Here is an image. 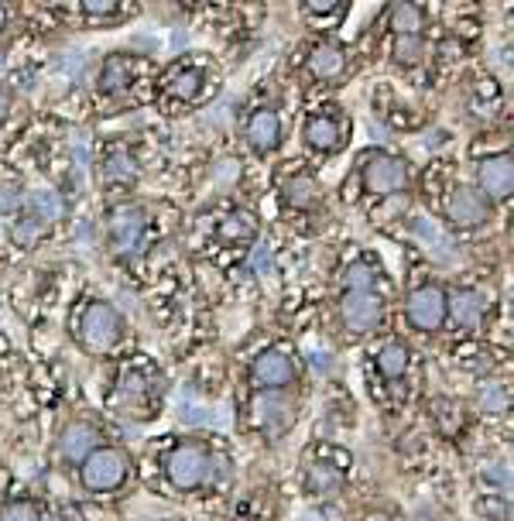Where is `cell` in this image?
Here are the masks:
<instances>
[{
  "instance_id": "f546056e",
  "label": "cell",
  "mask_w": 514,
  "mask_h": 521,
  "mask_svg": "<svg viewBox=\"0 0 514 521\" xmlns=\"http://www.w3.org/2000/svg\"><path fill=\"white\" fill-rule=\"evenodd\" d=\"M480 405H484V412L501 415L504 408H508V391H504L501 384H487V388L480 391Z\"/></svg>"
},
{
  "instance_id": "d6a6232c",
  "label": "cell",
  "mask_w": 514,
  "mask_h": 521,
  "mask_svg": "<svg viewBox=\"0 0 514 521\" xmlns=\"http://www.w3.org/2000/svg\"><path fill=\"white\" fill-rule=\"evenodd\" d=\"M336 0H309L305 4V14H312V18H323V14H336Z\"/></svg>"
},
{
  "instance_id": "5bb4252c",
  "label": "cell",
  "mask_w": 514,
  "mask_h": 521,
  "mask_svg": "<svg viewBox=\"0 0 514 521\" xmlns=\"http://www.w3.org/2000/svg\"><path fill=\"white\" fill-rule=\"evenodd\" d=\"M446 316L463 330H477L480 319H484V299L473 288H453L446 295Z\"/></svg>"
},
{
  "instance_id": "9a60e30c",
  "label": "cell",
  "mask_w": 514,
  "mask_h": 521,
  "mask_svg": "<svg viewBox=\"0 0 514 521\" xmlns=\"http://www.w3.org/2000/svg\"><path fill=\"white\" fill-rule=\"evenodd\" d=\"M247 141H251L254 151H261V155H268V151H275L281 144V120L271 107H261L254 110L251 120H247Z\"/></svg>"
},
{
  "instance_id": "7c38bea8",
  "label": "cell",
  "mask_w": 514,
  "mask_h": 521,
  "mask_svg": "<svg viewBox=\"0 0 514 521\" xmlns=\"http://www.w3.org/2000/svg\"><path fill=\"white\" fill-rule=\"evenodd\" d=\"M292 422H295V408L288 405L281 395H261L254 402V426L257 429L278 436V432H285Z\"/></svg>"
},
{
  "instance_id": "4fadbf2b",
  "label": "cell",
  "mask_w": 514,
  "mask_h": 521,
  "mask_svg": "<svg viewBox=\"0 0 514 521\" xmlns=\"http://www.w3.org/2000/svg\"><path fill=\"white\" fill-rule=\"evenodd\" d=\"M59 450L66 460L83 463L93 450H100V429L90 426V422H69L59 436Z\"/></svg>"
},
{
  "instance_id": "74e56055",
  "label": "cell",
  "mask_w": 514,
  "mask_h": 521,
  "mask_svg": "<svg viewBox=\"0 0 514 521\" xmlns=\"http://www.w3.org/2000/svg\"><path fill=\"white\" fill-rule=\"evenodd\" d=\"M4 28H7V11L0 7V31H4Z\"/></svg>"
},
{
  "instance_id": "5b68a950",
  "label": "cell",
  "mask_w": 514,
  "mask_h": 521,
  "mask_svg": "<svg viewBox=\"0 0 514 521\" xmlns=\"http://www.w3.org/2000/svg\"><path fill=\"white\" fill-rule=\"evenodd\" d=\"M340 316L350 333H374L384 319V302L377 292H347L340 299Z\"/></svg>"
},
{
  "instance_id": "ba28073f",
  "label": "cell",
  "mask_w": 514,
  "mask_h": 521,
  "mask_svg": "<svg viewBox=\"0 0 514 521\" xmlns=\"http://www.w3.org/2000/svg\"><path fill=\"white\" fill-rule=\"evenodd\" d=\"M295 360L292 354H288L285 347H268V350H261L254 360V367H251V378L254 384H261V388H268V391H275V388H288V384L295 381Z\"/></svg>"
},
{
  "instance_id": "4dcf8cb0",
  "label": "cell",
  "mask_w": 514,
  "mask_h": 521,
  "mask_svg": "<svg viewBox=\"0 0 514 521\" xmlns=\"http://www.w3.org/2000/svg\"><path fill=\"white\" fill-rule=\"evenodd\" d=\"M213 179H216V186H237V179H240V162L237 158H220V162L213 165Z\"/></svg>"
},
{
  "instance_id": "2e32d148",
  "label": "cell",
  "mask_w": 514,
  "mask_h": 521,
  "mask_svg": "<svg viewBox=\"0 0 514 521\" xmlns=\"http://www.w3.org/2000/svg\"><path fill=\"white\" fill-rule=\"evenodd\" d=\"M309 69L316 79L343 76V69H347V52H343V45H336V42H319L309 52Z\"/></svg>"
},
{
  "instance_id": "4316f807",
  "label": "cell",
  "mask_w": 514,
  "mask_h": 521,
  "mask_svg": "<svg viewBox=\"0 0 514 521\" xmlns=\"http://www.w3.org/2000/svg\"><path fill=\"white\" fill-rule=\"evenodd\" d=\"M134 168H138V162H134V158L127 155L124 148H117V151H110V155H107L103 175H107V179H134Z\"/></svg>"
},
{
  "instance_id": "e575fe53",
  "label": "cell",
  "mask_w": 514,
  "mask_h": 521,
  "mask_svg": "<svg viewBox=\"0 0 514 521\" xmlns=\"http://www.w3.org/2000/svg\"><path fill=\"white\" fill-rule=\"evenodd\" d=\"M14 206H18V192H7V189H0V213L4 210H14Z\"/></svg>"
},
{
  "instance_id": "d590c367",
  "label": "cell",
  "mask_w": 514,
  "mask_h": 521,
  "mask_svg": "<svg viewBox=\"0 0 514 521\" xmlns=\"http://www.w3.org/2000/svg\"><path fill=\"white\" fill-rule=\"evenodd\" d=\"M497 83H491V79H487V83H480V96H484V100H494V96H501V90H494Z\"/></svg>"
},
{
  "instance_id": "83f0119b",
  "label": "cell",
  "mask_w": 514,
  "mask_h": 521,
  "mask_svg": "<svg viewBox=\"0 0 514 521\" xmlns=\"http://www.w3.org/2000/svg\"><path fill=\"white\" fill-rule=\"evenodd\" d=\"M436 426L443 429L446 436H453V432L463 426L460 408H456L453 402H436Z\"/></svg>"
},
{
  "instance_id": "44dd1931",
  "label": "cell",
  "mask_w": 514,
  "mask_h": 521,
  "mask_svg": "<svg viewBox=\"0 0 514 521\" xmlns=\"http://www.w3.org/2000/svg\"><path fill=\"white\" fill-rule=\"evenodd\" d=\"M391 31L398 35H422L425 28V11L419 4H395L391 7Z\"/></svg>"
},
{
  "instance_id": "1f68e13d",
  "label": "cell",
  "mask_w": 514,
  "mask_h": 521,
  "mask_svg": "<svg viewBox=\"0 0 514 521\" xmlns=\"http://www.w3.org/2000/svg\"><path fill=\"white\" fill-rule=\"evenodd\" d=\"M83 14L86 18H110V14H117V0H86Z\"/></svg>"
},
{
  "instance_id": "cb8c5ba5",
  "label": "cell",
  "mask_w": 514,
  "mask_h": 521,
  "mask_svg": "<svg viewBox=\"0 0 514 521\" xmlns=\"http://www.w3.org/2000/svg\"><path fill=\"white\" fill-rule=\"evenodd\" d=\"M254 234H257L254 213L234 210V213L223 216V223H220V237H223V240H247V237H254Z\"/></svg>"
},
{
  "instance_id": "8d00e7d4",
  "label": "cell",
  "mask_w": 514,
  "mask_h": 521,
  "mask_svg": "<svg viewBox=\"0 0 514 521\" xmlns=\"http://www.w3.org/2000/svg\"><path fill=\"white\" fill-rule=\"evenodd\" d=\"M364 521H391L388 515H381V511H374V515H367Z\"/></svg>"
},
{
  "instance_id": "484cf974",
  "label": "cell",
  "mask_w": 514,
  "mask_h": 521,
  "mask_svg": "<svg viewBox=\"0 0 514 521\" xmlns=\"http://www.w3.org/2000/svg\"><path fill=\"white\" fill-rule=\"evenodd\" d=\"M374 278H377L374 264L360 258V261H353L350 268H347L343 282H347V292H374Z\"/></svg>"
},
{
  "instance_id": "9c48e42d",
  "label": "cell",
  "mask_w": 514,
  "mask_h": 521,
  "mask_svg": "<svg viewBox=\"0 0 514 521\" xmlns=\"http://www.w3.org/2000/svg\"><path fill=\"white\" fill-rule=\"evenodd\" d=\"M144 230H148V213L138 206H124L110 216V247L114 254H134L144 244Z\"/></svg>"
},
{
  "instance_id": "603a6c76",
  "label": "cell",
  "mask_w": 514,
  "mask_h": 521,
  "mask_svg": "<svg viewBox=\"0 0 514 521\" xmlns=\"http://www.w3.org/2000/svg\"><path fill=\"white\" fill-rule=\"evenodd\" d=\"M45 230H48V223L42 220L38 213H24L18 216V220L11 223V240L18 247H35L38 240L45 237Z\"/></svg>"
},
{
  "instance_id": "e0dca14e",
  "label": "cell",
  "mask_w": 514,
  "mask_h": 521,
  "mask_svg": "<svg viewBox=\"0 0 514 521\" xmlns=\"http://www.w3.org/2000/svg\"><path fill=\"white\" fill-rule=\"evenodd\" d=\"M131 79H134V59L131 55H110L107 62H103V69H100V90L103 93H120V90H127L131 86Z\"/></svg>"
},
{
  "instance_id": "7a4b0ae2",
  "label": "cell",
  "mask_w": 514,
  "mask_h": 521,
  "mask_svg": "<svg viewBox=\"0 0 514 521\" xmlns=\"http://www.w3.org/2000/svg\"><path fill=\"white\" fill-rule=\"evenodd\" d=\"M127 474H131V460H127L124 450H114V446H100V450H93L79 463V480L93 494L117 491L127 480Z\"/></svg>"
},
{
  "instance_id": "52a82bcc",
  "label": "cell",
  "mask_w": 514,
  "mask_h": 521,
  "mask_svg": "<svg viewBox=\"0 0 514 521\" xmlns=\"http://www.w3.org/2000/svg\"><path fill=\"white\" fill-rule=\"evenodd\" d=\"M477 179H480V189L477 192L487 199V203H504V199L511 196V189H514V165H511L508 151H504V155L480 158Z\"/></svg>"
},
{
  "instance_id": "277c9868",
  "label": "cell",
  "mask_w": 514,
  "mask_h": 521,
  "mask_svg": "<svg viewBox=\"0 0 514 521\" xmlns=\"http://www.w3.org/2000/svg\"><path fill=\"white\" fill-rule=\"evenodd\" d=\"M405 316L412 323V330L436 333L446 323V288L436 282L412 288L405 299Z\"/></svg>"
},
{
  "instance_id": "3957f363",
  "label": "cell",
  "mask_w": 514,
  "mask_h": 521,
  "mask_svg": "<svg viewBox=\"0 0 514 521\" xmlns=\"http://www.w3.org/2000/svg\"><path fill=\"white\" fill-rule=\"evenodd\" d=\"M79 336L90 354H107L110 347L124 336V316L110 302H90L79 316Z\"/></svg>"
},
{
  "instance_id": "d4e9b609",
  "label": "cell",
  "mask_w": 514,
  "mask_h": 521,
  "mask_svg": "<svg viewBox=\"0 0 514 521\" xmlns=\"http://www.w3.org/2000/svg\"><path fill=\"white\" fill-rule=\"evenodd\" d=\"M391 59H395L398 66H419L425 59L422 35H398L395 42H391Z\"/></svg>"
},
{
  "instance_id": "8992f818",
  "label": "cell",
  "mask_w": 514,
  "mask_h": 521,
  "mask_svg": "<svg viewBox=\"0 0 514 521\" xmlns=\"http://www.w3.org/2000/svg\"><path fill=\"white\" fill-rule=\"evenodd\" d=\"M446 220L460 230H480L491 220V203L473 186H460L446 203Z\"/></svg>"
},
{
  "instance_id": "ac0fdd59",
  "label": "cell",
  "mask_w": 514,
  "mask_h": 521,
  "mask_svg": "<svg viewBox=\"0 0 514 521\" xmlns=\"http://www.w3.org/2000/svg\"><path fill=\"white\" fill-rule=\"evenodd\" d=\"M343 487V470L336 463H312L305 470V491L312 494H336Z\"/></svg>"
},
{
  "instance_id": "7402d4cb",
  "label": "cell",
  "mask_w": 514,
  "mask_h": 521,
  "mask_svg": "<svg viewBox=\"0 0 514 521\" xmlns=\"http://www.w3.org/2000/svg\"><path fill=\"white\" fill-rule=\"evenodd\" d=\"M281 192H285V203L295 206V210H309V206L319 199V186L309 179V175H292V179H285Z\"/></svg>"
},
{
  "instance_id": "ffe728a7",
  "label": "cell",
  "mask_w": 514,
  "mask_h": 521,
  "mask_svg": "<svg viewBox=\"0 0 514 521\" xmlns=\"http://www.w3.org/2000/svg\"><path fill=\"white\" fill-rule=\"evenodd\" d=\"M203 83H206L203 69H196V66L175 69L172 76H168V93H172L175 100H196L199 90H203Z\"/></svg>"
},
{
  "instance_id": "8fae6325",
  "label": "cell",
  "mask_w": 514,
  "mask_h": 521,
  "mask_svg": "<svg viewBox=\"0 0 514 521\" xmlns=\"http://www.w3.org/2000/svg\"><path fill=\"white\" fill-rule=\"evenodd\" d=\"M302 138L312 151H340L347 141V124L333 114H316L312 120H305Z\"/></svg>"
},
{
  "instance_id": "d6986e66",
  "label": "cell",
  "mask_w": 514,
  "mask_h": 521,
  "mask_svg": "<svg viewBox=\"0 0 514 521\" xmlns=\"http://www.w3.org/2000/svg\"><path fill=\"white\" fill-rule=\"evenodd\" d=\"M377 371L384 374L388 381H401L408 374V347L398 340L384 343L381 350H377Z\"/></svg>"
},
{
  "instance_id": "6da1fadb",
  "label": "cell",
  "mask_w": 514,
  "mask_h": 521,
  "mask_svg": "<svg viewBox=\"0 0 514 521\" xmlns=\"http://www.w3.org/2000/svg\"><path fill=\"white\" fill-rule=\"evenodd\" d=\"M213 474V456L203 443H182L165 456V477L175 491H196Z\"/></svg>"
},
{
  "instance_id": "30bf717a",
  "label": "cell",
  "mask_w": 514,
  "mask_h": 521,
  "mask_svg": "<svg viewBox=\"0 0 514 521\" xmlns=\"http://www.w3.org/2000/svg\"><path fill=\"white\" fill-rule=\"evenodd\" d=\"M364 186L374 192V196H391V192H401L408 186V165L395 155H377L364 168Z\"/></svg>"
},
{
  "instance_id": "f1b7e54d",
  "label": "cell",
  "mask_w": 514,
  "mask_h": 521,
  "mask_svg": "<svg viewBox=\"0 0 514 521\" xmlns=\"http://www.w3.org/2000/svg\"><path fill=\"white\" fill-rule=\"evenodd\" d=\"M0 521H42V511L31 501H11L0 511Z\"/></svg>"
},
{
  "instance_id": "f35d334b",
  "label": "cell",
  "mask_w": 514,
  "mask_h": 521,
  "mask_svg": "<svg viewBox=\"0 0 514 521\" xmlns=\"http://www.w3.org/2000/svg\"><path fill=\"white\" fill-rule=\"evenodd\" d=\"M42 521H62L59 515H55V511H52V515H42Z\"/></svg>"
},
{
  "instance_id": "836d02e7",
  "label": "cell",
  "mask_w": 514,
  "mask_h": 521,
  "mask_svg": "<svg viewBox=\"0 0 514 521\" xmlns=\"http://www.w3.org/2000/svg\"><path fill=\"white\" fill-rule=\"evenodd\" d=\"M11 103H14L11 90H7V86L0 83V124H4V117H7V114H11Z\"/></svg>"
}]
</instances>
